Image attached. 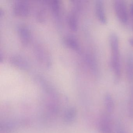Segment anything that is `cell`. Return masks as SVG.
<instances>
[{
	"mask_svg": "<svg viewBox=\"0 0 133 133\" xmlns=\"http://www.w3.org/2000/svg\"><path fill=\"white\" fill-rule=\"evenodd\" d=\"M109 41L111 50V66L114 75L115 83L117 84L121 74L119 39L116 34L112 33L110 36Z\"/></svg>",
	"mask_w": 133,
	"mask_h": 133,
	"instance_id": "6da1fadb",
	"label": "cell"
},
{
	"mask_svg": "<svg viewBox=\"0 0 133 133\" xmlns=\"http://www.w3.org/2000/svg\"><path fill=\"white\" fill-rule=\"evenodd\" d=\"M115 13L118 20L123 24H126L128 21V14L124 1L117 0L114 1Z\"/></svg>",
	"mask_w": 133,
	"mask_h": 133,
	"instance_id": "7a4b0ae2",
	"label": "cell"
},
{
	"mask_svg": "<svg viewBox=\"0 0 133 133\" xmlns=\"http://www.w3.org/2000/svg\"><path fill=\"white\" fill-rule=\"evenodd\" d=\"M108 115H102L99 119L98 128L101 133H112V124Z\"/></svg>",
	"mask_w": 133,
	"mask_h": 133,
	"instance_id": "3957f363",
	"label": "cell"
},
{
	"mask_svg": "<svg viewBox=\"0 0 133 133\" xmlns=\"http://www.w3.org/2000/svg\"><path fill=\"white\" fill-rule=\"evenodd\" d=\"M13 11L16 15L21 17L27 16L30 12V8L28 4L24 1H18L15 4Z\"/></svg>",
	"mask_w": 133,
	"mask_h": 133,
	"instance_id": "277c9868",
	"label": "cell"
},
{
	"mask_svg": "<svg viewBox=\"0 0 133 133\" xmlns=\"http://www.w3.org/2000/svg\"><path fill=\"white\" fill-rule=\"evenodd\" d=\"M95 10L96 17L99 22L103 24H106L107 19L105 14L103 2L102 1L98 0L96 1Z\"/></svg>",
	"mask_w": 133,
	"mask_h": 133,
	"instance_id": "5b68a950",
	"label": "cell"
},
{
	"mask_svg": "<svg viewBox=\"0 0 133 133\" xmlns=\"http://www.w3.org/2000/svg\"><path fill=\"white\" fill-rule=\"evenodd\" d=\"M104 105L107 114H111L114 112V103L112 96L107 93L105 95L104 98Z\"/></svg>",
	"mask_w": 133,
	"mask_h": 133,
	"instance_id": "8992f818",
	"label": "cell"
},
{
	"mask_svg": "<svg viewBox=\"0 0 133 133\" xmlns=\"http://www.w3.org/2000/svg\"><path fill=\"white\" fill-rule=\"evenodd\" d=\"M19 35L22 43L24 45H26L29 42L30 39V34L27 28L24 27L19 28Z\"/></svg>",
	"mask_w": 133,
	"mask_h": 133,
	"instance_id": "52a82bcc",
	"label": "cell"
},
{
	"mask_svg": "<svg viewBox=\"0 0 133 133\" xmlns=\"http://www.w3.org/2000/svg\"><path fill=\"white\" fill-rule=\"evenodd\" d=\"M64 42L71 49L76 50L78 49L79 45L77 41L72 36H68L65 38Z\"/></svg>",
	"mask_w": 133,
	"mask_h": 133,
	"instance_id": "ba28073f",
	"label": "cell"
},
{
	"mask_svg": "<svg viewBox=\"0 0 133 133\" xmlns=\"http://www.w3.org/2000/svg\"><path fill=\"white\" fill-rule=\"evenodd\" d=\"M11 62L13 64L16 65L18 68H25L27 66V64L21 57L17 56L14 57L11 59Z\"/></svg>",
	"mask_w": 133,
	"mask_h": 133,
	"instance_id": "9c48e42d",
	"label": "cell"
},
{
	"mask_svg": "<svg viewBox=\"0 0 133 133\" xmlns=\"http://www.w3.org/2000/svg\"><path fill=\"white\" fill-rule=\"evenodd\" d=\"M68 25L70 28L73 31H75L77 28V19L76 16L71 14L68 16Z\"/></svg>",
	"mask_w": 133,
	"mask_h": 133,
	"instance_id": "30bf717a",
	"label": "cell"
},
{
	"mask_svg": "<svg viewBox=\"0 0 133 133\" xmlns=\"http://www.w3.org/2000/svg\"><path fill=\"white\" fill-rule=\"evenodd\" d=\"M52 8L53 13H54V15L59 17V13L60 11V8L58 1H53L52 3Z\"/></svg>",
	"mask_w": 133,
	"mask_h": 133,
	"instance_id": "8fae6325",
	"label": "cell"
},
{
	"mask_svg": "<svg viewBox=\"0 0 133 133\" xmlns=\"http://www.w3.org/2000/svg\"><path fill=\"white\" fill-rule=\"evenodd\" d=\"M128 111L130 116L133 117V90L131 93L128 104Z\"/></svg>",
	"mask_w": 133,
	"mask_h": 133,
	"instance_id": "7c38bea8",
	"label": "cell"
},
{
	"mask_svg": "<svg viewBox=\"0 0 133 133\" xmlns=\"http://www.w3.org/2000/svg\"><path fill=\"white\" fill-rule=\"evenodd\" d=\"M116 133H127L121 128L118 127L116 129Z\"/></svg>",
	"mask_w": 133,
	"mask_h": 133,
	"instance_id": "4fadbf2b",
	"label": "cell"
},
{
	"mask_svg": "<svg viewBox=\"0 0 133 133\" xmlns=\"http://www.w3.org/2000/svg\"><path fill=\"white\" fill-rule=\"evenodd\" d=\"M130 14L133 19V3L131 4L130 6Z\"/></svg>",
	"mask_w": 133,
	"mask_h": 133,
	"instance_id": "5bb4252c",
	"label": "cell"
},
{
	"mask_svg": "<svg viewBox=\"0 0 133 133\" xmlns=\"http://www.w3.org/2000/svg\"><path fill=\"white\" fill-rule=\"evenodd\" d=\"M128 42H129V44L132 47H133V38H131L129 39Z\"/></svg>",
	"mask_w": 133,
	"mask_h": 133,
	"instance_id": "9a60e30c",
	"label": "cell"
}]
</instances>
